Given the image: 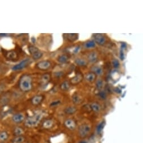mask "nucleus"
<instances>
[{
	"instance_id": "3",
	"label": "nucleus",
	"mask_w": 143,
	"mask_h": 143,
	"mask_svg": "<svg viewBox=\"0 0 143 143\" xmlns=\"http://www.w3.org/2000/svg\"><path fill=\"white\" fill-rule=\"evenodd\" d=\"M28 52L32 56V58L35 60H38L43 56V53L37 47L33 45H30L28 47Z\"/></svg>"
},
{
	"instance_id": "16",
	"label": "nucleus",
	"mask_w": 143,
	"mask_h": 143,
	"mask_svg": "<svg viewBox=\"0 0 143 143\" xmlns=\"http://www.w3.org/2000/svg\"><path fill=\"white\" fill-rule=\"evenodd\" d=\"M74 63L79 67H85L88 64V61L87 59L83 57H77L74 59Z\"/></svg>"
},
{
	"instance_id": "23",
	"label": "nucleus",
	"mask_w": 143,
	"mask_h": 143,
	"mask_svg": "<svg viewBox=\"0 0 143 143\" xmlns=\"http://www.w3.org/2000/svg\"><path fill=\"white\" fill-rule=\"evenodd\" d=\"M70 53L72 54H77L80 52L81 50V47L79 45H76V46L71 47L70 48L68 49Z\"/></svg>"
},
{
	"instance_id": "26",
	"label": "nucleus",
	"mask_w": 143,
	"mask_h": 143,
	"mask_svg": "<svg viewBox=\"0 0 143 143\" xmlns=\"http://www.w3.org/2000/svg\"><path fill=\"white\" fill-rule=\"evenodd\" d=\"M71 84L69 81H64L60 85V88L63 91H67L71 88Z\"/></svg>"
},
{
	"instance_id": "13",
	"label": "nucleus",
	"mask_w": 143,
	"mask_h": 143,
	"mask_svg": "<svg viewBox=\"0 0 143 143\" xmlns=\"http://www.w3.org/2000/svg\"><path fill=\"white\" fill-rule=\"evenodd\" d=\"M99 59V55L96 51H91L87 56V60L88 62L94 64L96 63Z\"/></svg>"
},
{
	"instance_id": "32",
	"label": "nucleus",
	"mask_w": 143,
	"mask_h": 143,
	"mask_svg": "<svg viewBox=\"0 0 143 143\" xmlns=\"http://www.w3.org/2000/svg\"><path fill=\"white\" fill-rule=\"evenodd\" d=\"M64 75V72L62 70H59L56 71L54 72V76L56 78H60L61 77H63Z\"/></svg>"
},
{
	"instance_id": "18",
	"label": "nucleus",
	"mask_w": 143,
	"mask_h": 143,
	"mask_svg": "<svg viewBox=\"0 0 143 143\" xmlns=\"http://www.w3.org/2000/svg\"><path fill=\"white\" fill-rule=\"evenodd\" d=\"M72 101L74 104L78 105L83 102V98L79 94L75 93L72 97Z\"/></svg>"
},
{
	"instance_id": "25",
	"label": "nucleus",
	"mask_w": 143,
	"mask_h": 143,
	"mask_svg": "<svg viewBox=\"0 0 143 143\" xmlns=\"http://www.w3.org/2000/svg\"><path fill=\"white\" fill-rule=\"evenodd\" d=\"M25 138L24 136H15L11 140V143H24Z\"/></svg>"
},
{
	"instance_id": "5",
	"label": "nucleus",
	"mask_w": 143,
	"mask_h": 143,
	"mask_svg": "<svg viewBox=\"0 0 143 143\" xmlns=\"http://www.w3.org/2000/svg\"><path fill=\"white\" fill-rule=\"evenodd\" d=\"M30 63H31V60L30 58L24 59L23 60H22V61L19 62L18 64H17V65H14L12 67V70L13 71H19L23 70V69H25V67L28 66Z\"/></svg>"
},
{
	"instance_id": "19",
	"label": "nucleus",
	"mask_w": 143,
	"mask_h": 143,
	"mask_svg": "<svg viewBox=\"0 0 143 143\" xmlns=\"http://www.w3.org/2000/svg\"><path fill=\"white\" fill-rule=\"evenodd\" d=\"M54 122L51 119H46L42 123V127L45 129H50L54 126Z\"/></svg>"
},
{
	"instance_id": "1",
	"label": "nucleus",
	"mask_w": 143,
	"mask_h": 143,
	"mask_svg": "<svg viewBox=\"0 0 143 143\" xmlns=\"http://www.w3.org/2000/svg\"><path fill=\"white\" fill-rule=\"evenodd\" d=\"M19 87L24 92H28L31 90L33 88L32 77L27 74L22 75L19 81Z\"/></svg>"
},
{
	"instance_id": "14",
	"label": "nucleus",
	"mask_w": 143,
	"mask_h": 143,
	"mask_svg": "<svg viewBox=\"0 0 143 143\" xmlns=\"http://www.w3.org/2000/svg\"><path fill=\"white\" fill-rule=\"evenodd\" d=\"M64 126L69 130H74L76 128V122L74 120L71 118L66 119L64 123Z\"/></svg>"
},
{
	"instance_id": "39",
	"label": "nucleus",
	"mask_w": 143,
	"mask_h": 143,
	"mask_svg": "<svg viewBox=\"0 0 143 143\" xmlns=\"http://www.w3.org/2000/svg\"><path fill=\"white\" fill-rule=\"evenodd\" d=\"M0 143H2V142H0Z\"/></svg>"
},
{
	"instance_id": "7",
	"label": "nucleus",
	"mask_w": 143,
	"mask_h": 143,
	"mask_svg": "<svg viewBox=\"0 0 143 143\" xmlns=\"http://www.w3.org/2000/svg\"><path fill=\"white\" fill-rule=\"evenodd\" d=\"M94 41L96 44L99 46H104L107 42V38L106 36L101 34H97L94 36Z\"/></svg>"
},
{
	"instance_id": "24",
	"label": "nucleus",
	"mask_w": 143,
	"mask_h": 143,
	"mask_svg": "<svg viewBox=\"0 0 143 143\" xmlns=\"http://www.w3.org/2000/svg\"><path fill=\"white\" fill-rule=\"evenodd\" d=\"M6 57L9 60L14 61L17 58L18 54L14 51H10L6 53Z\"/></svg>"
},
{
	"instance_id": "27",
	"label": "nucleus",
	"mask_w": 143,
	"mask_h": 143,
	"mask_svg": "<svg viewBox=\"0 0 143 143\" xmlns=\"http://www.w3.org/2000/svg\"><path fill=\"white\" fill-rule=\"evenodd\" d=\"M90 108L92 111L96 113H98L101 110V106L96 102H94L91 104Z\"/></svg>"
},
{
	"instance_id": "8",
	"label": "nucleus",
	"mask_w": 143,
	"mask_h": 143,
	"mask_svg": "<svg viewBox=\"0 0 143 143\" xmlns=\"http://www.w3.org/2000/svg\"><path fill=\"white\" fill-rule=\"evenodd\" d=\"M25 115L23 113H17L12 115L11 117V120L14 123L16 124H19L25 121Z\"/></svg>"
},
{
	"instance_id": "11",
	"label": "nucleus",
	"mask_w": 143,
	"mask_h": 143,
	"mask_svg": "<svg viewBox=\"0 0 143 143\" xmlns=\"http://www.w3.org/2000/svg\"><path fill=\"white\" fill-rule=\"evenodd\" d=\"M71 59V56L68 53H63L60 54L57 57V61L60 64H66L69 63Z\"/></svg>"
},
{
	"instance_id": "37",
	"label": "nucleus",
	"mask_w": 143,
	"mask_h": 143,
	"mask_svg": "<svg viewBox=\"0 0 143 143\" xmlns=\"http://www.w3.org/2000/svg\"><path fill=\"white\" fill-rule=\"evenodd\" d=\"M4 86H2V85H0V94H1L3 90H4Z\"/></svg>"
},
{
	"instance_id": "6",
	"label": "nucleus",
	"mask_w": 143,
	"mask_h": 143,
	"mask_svg": "<svg viewBox=\"0 0 143 143\" xmlns=\"http://www.w3.org/2000/svg\"><path fill=\"white\" fill-rule=\"evenodd\" d=\"M51 67V62L49 60H42L37 62L36 65V67L38 70L46 71L50 69Z\"/></svg>"
},
{
	"instance_id": "20",
	"label": "nucleus",
	"mask_w": 143,
	"mask_h": 143,
	"mask_svg": "<svg viewBox=\"0 0 143 143\" xmlns=\"http://www.w3.org/2000/svg\"><path fill=\"white\" fill-rule=\"evenodd\" d=\"M76 111H77V108H76L75 106H67L64 110V113L66 114V115H73V114L76 113Z\"/></svg>"
},
{
	"instance_id": "31",
	"label": "nucleus",
	"mask_w": 143,
	"mask_h": 143,
	"mask_svg": "<svg viewBox=\"0 0 143 143\" xmlns=\"http://www.w3.org/2000/svg\"><path fill=\"white\" fill-rule=\"evenodd\" d=\"M9 101H10L9 97H8V96L5 95L3 97H2V98H1V100H0V104H1V105L5 106L6 105V104H7L9 102Z\"/></svg>"
},
{
	"instance_id": "34",
	"label": "nucleus",
	"mask_w": 143,
	"mask_h": 143,
	"mask_svg": "<svg viewBox=\"0 0 143 143\" xmlns=\"http://www.w3.org/2000/svg\"><path fill=\"white\" fill-rule=\"evenodd\" d=\"M112 65H113V67L116 69L119 68L120 66L119 62L117 59H113L112 60Z\"/></svg>"
},
{
	"instance_id": "21",
	"label": "nucleus",
	"mask_w": 143,
	"mask_h": 143,
	"mask_svg": "<svg viewBox=\"0 0 143 143\" xmlns=\"http://www.w3.org/2000/svg\"><path fill=\"white\" fill-rule=\"evenodd\" d=\"M96 46V43L94 42V40H89L85 42L83 44V47L84 49H90L95 48Z\"/></svg>"
},
{
	"instance_id": "33",
	"label": "nucleus",
	"mask_w": 143,
	"mask_h": 143,
	"mask_svg": "<svg viewBox=\"0 0 143 143\" xmlns=\"http://www.w3.org/2000/svg\"><path fill=\"white\" fill-rule=\"evenodd\" d=\"M61 101L59 100V99H56V100H55L53 101V102H51V103L50 104V107H53V108L57 107L61 104Z\"/></svg>"
},
{
	"instance_id": "36",
	"label": "nucleus",
	"mask_w": 143,
	"mask_h": 143,
	"mask_svg": "<svg viewBox=\"0 0 143 143\" xmlns=\"http://www.w3.org/2000/svg\"><path fill=\"white\" fill-rule=\"evenodd\" d=\"M104 122H102L101 123H100V124L99 125V126L97 128V132L100 133V132H101V131H102V130H103V127H104Z\"/></svg>"
},
{
	"instance_id": "9",
	"label": "nucleus",
	"mask_w": 143,
	"mask_h": 143,
	"mask_svg": "<svg viewBox=\"0 0 143 143\" xmlns=\"http://www.w3.org/2000/svg\"><path fill=\"white\" fill-rule=\"evenodd\" d=\"M84 79V76L83 74L80 72H78L76 74L75 76H74L73 78H72L70 80V83L71 85H77L79 84L81 81L83 80Z\"/></svg>"
},
{
	"instance_id": "40",
	"label": "nucleus",
	"mask_w": 143,
	"mask_h": 143,
	"mask_svg": "<svg viewBox=\"0 0 143 143\" xmlns=\"http://www.w3.org/2000/svg\"></svg>"
},
{
	"instance_id": "30",
	"label": "nucleus",
	"mask_w": 143,
	"mask_h": 143,
	"mask_svg": "<svg viewBox=\"0 0 143 143\" xmlns=\"http://www.w3.org/2000/svg\"><path fill=\"white\" fill-rule=\"evenodd\" d=\"M104 86V82L101 79H98L96 81V87L98 90L103 89Z\"/></svg>"
},
{
	"instance_id": "22",
	"label": "nucleus",
	"mask_w": 143,
	"mask_h": 143,
	"mask_svg": "<svg viewBox=\"0 0 143 143\" xmlns=\"http://www.w3.org/2000/svg\"><path fill=\"white\" fill-rule=\"evenodd\" d=\"M24 134V130L20 126H16L13 130V134L15 136H23Z\"/></svg>"
},
{
	"instance_id": "35",
	"label": "nucleus",
	"mask_w": 143,
	"mask_h": 143,
	"mask_svg": "<svg viewBox=\"0 0 143 143\" xmlns=\"http://www.w3.org/2000/svg\"><path fill=\"white\" fill-rule=\"evenodd\" d=\"M99 96L100 98L102 99H105L107 98V93L104 91H100L99 93Z\"/></svg>"
},
{
	"instance_id": "28",
	"label": "nucleus",
	"mask_w": 143,
	"mask_h": 143,
	"mask_svg": "<svg viewBox=\"0 0 143 143\" xmlns=\"http://www.w3.org/2000/svg\"><path fill=\"white\" fill-rule=\"evenodd\" d=\"M9 138V135L6 131H2L0 132V142L4 143Z\"/></svg>"
},
{
	"instance_id": "38",
	"label": "nucleus",
	"mask_w": 143,
	"mask_h": 143,
	"mask_svg": "<svg viewBox=\"0 0 143 143\" xmlns=\"http://www.w3.org/2000/svg\"><path fill=\"white\" fill-rule=\"evenodd\" d=\"M78 143H87V142L86 141H84V140H83V141H81L80 142H79Z\"/></svg>"
},
{
	"instance_id": "4",
	"label": "nucleus",
	"mask_w": 143,
	"mask_h": 143,
	"mask_svg": "<svg viewBox=\"0 0 143 143\" xmlns=\"http://www.w3.org/2000/svg\"><path fill=\"white\" fill-rule=\"evenodd\" d=\"M91 130V127L90 125L84 123V124L81 125L79 127L78 132L79 136L81 138H84L87 137L90 134Z\"/></svg>"
},
{
	"instance_id": "17",
	"label": "nucleus",
	"mask_w": 143,
	"mask_h": 143,
	"mask_svg": "<svg viewBox=\"0 0 143 143\" xmlns=\"http://www.w3.org/2000/svg\"><path fill=\"white\" fill-rule=\"evenodd\" d=\"M84 78L86 81L90 83H92L96 81L97 76L94 73H92V72H90V73L86 74Z\"/></svg>"
},
{
	"instance_id": "12",
	"label": "nucleus",
	"mask_w": 143,
	"mask_h": 143,
	"mask_svg": "<svg viewBox=\"0 0 143 143\" xmlns=\"http://www.w3.org/2000/svg\"><path fill=\"white\" fill-rule=\"evenodd\" d=\"M51 79V75L49 73H45L42 75L41 78L40 83L43 88L48 85Z\"/></svg>"
},
{
	"instance_id": "2",
	"label": "nucleus",
	"mask_w": 143,
	"mask_h": 143,
	"mask_svg": "<svg viewBox=\"0 0 143 143\" xmlns=\"http://www.w3.org/2000/svg\"><path fill=\"white\" fill-rule=\"evenodd\" d=\"M42 117H43V115L42 113H36L35 115L29 116L27 118H25V121H24V125L27 127H34L37 126L40 123L42 120Z\"/></svg>"
},
{
	"instance_id": "10",
	"label": "nucleus",
	"mask_w": 143,
	"mask_h": 143,
	"mask_svg": "<svg viewBox=\"0 0 143 143\" xmlns=\"http://www.w3.org/2000/svg\"><path fill=\"white\" fill-rule=\"evenodd\" d=\"M45 96L43 94H37L32 97L30 102L33 106H38L44 100Z\"/></svg>"
},
{
	"instance_id": "15",
	"label": "nucleus",
	"mask_w": 143,
	"mask_h": 143,
	"mask_svg": "<svg viewBox=\"0 0 143 143\" xmlns=\"http://www.w3.org/2000/svg\"><path fill=\"white\" fill-rule=\"evenodd\" d=\"M91 70L92 73L95 74L96 76H101L104 73L103 68L100 65H95L93 66L91 68Z\"/></svg>"
},
{
	"instance_id": "29",
	"label": "nucleus",
	"mask_w": 143,
	"mask_h": 143,
	"mask_svg": "<svg viewBox=\"0 0 143 143\" xmlns=\"http://www.w3.org/2000/svg\"><path fill=\"white\" fill-rule=\"evenodd\" d=\"M66 39L69 42H74L78 39V34H66Z\"/></svg>"
}]
</instances>
